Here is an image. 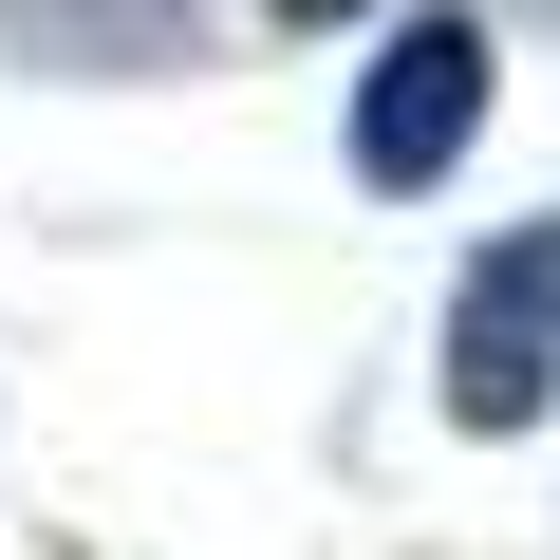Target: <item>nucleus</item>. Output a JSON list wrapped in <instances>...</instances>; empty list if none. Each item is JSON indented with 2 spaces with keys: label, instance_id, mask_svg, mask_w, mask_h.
<instances>
[{
  "label": "nucleus",
  "instance_id": "obj_4",
  "mask_svg": "<svg viewBox=\"0 0 560 560\" xmlns=\"http://www.w3.org/2000/svg\"><path fill=\"white\" fill-rule=\"evenodd\" d=\"M261 20H300V38H337V20H374V0H261Z\"/></svg>",
  "mask_w": 560,
  "mask_h": 560
},
{
  "label": "nucleus",
  "instance_id": "obj_1",
  "mask_svg": "<svg viewBox=\"0 0 560 560\" xmlns=\"http://www.w3.org/2000/svg\"><path fill=\"white\" fill-rule=\"evenodd\" d=\"M486 94H504V38L430 0V20H393V38H374V75L337 94V168H355L374 206H411V187H448V168H467Z\"/></svg>",
  "mask_w": 560,
  "mask_h": 560
},
{
  "label": "nucleus",
  "instance_id": "obj_2",
  "mask_svg": "<svg viewBox=\"0 0 560 560\" xmlns=\"http://www.w3.org/2000/svg\"><path fill=\"white\" fill-rule=\"evenodd\" d=\"M430 374H448V430H486V448L560 411V206H523V224L448 280V355H430Z\"/></svg>",
  "mask_w": 560,
  "mask_h": 560
},
{
  "label": "nucleus",
  "instance_id": "obj_3",
  "mask_svg": "<svg viewBox=\"0 0 560 560\" xmlns=\"http://www.w3.org/2000/svg\"><path fill=\"white\" fill-rule=\"evenodd\" d=\"M187 0H0V57L20 75H187Z\"/></svg>",
  "mask_w": 560,
  "mask_h": 560
}]
</instances>
